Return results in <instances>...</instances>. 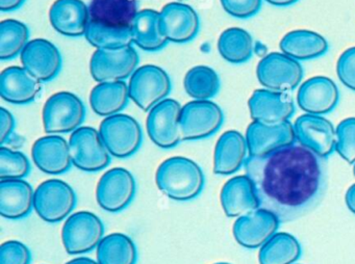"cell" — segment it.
<instances>
[{"label": "cell", "instance_id": "obj_7", "mask_svg": "<svg viewBox=\"0 0 355 264\" xmlns=\"http://www.w3.org/2000/svg\"><path fill=\"white\" fill-rule=\"evenodd\" d=\"M171 79L161 67L145 64L135 71L128 89L130 99L144 112H150L171 91Z\"/></svg>", "mask_w": 355, "mask_h": 264}, {"label": "cell", "instance_id": "obj_25", "mask_svg": "<svg viewBox=\"0 0 355 264\" xmlns=\"http://www.w3.org/2000/svg\"><path fill=\"white\" fill-rule=\"evenodd\" d=\"M249 157L246 137L236 130L226 131L218 139L214 153V173L217 175L234 174Z\"/></svg>", "mask_w": 355, "mask_h": 264}, {"label": "cell", "instance_id": "obj_30", "mask_svg": "<svg viewBox=\"0 0 355 264\" xmlns=\"http://www.w3.org/2000/svg\"><path fill=\"white\" fill-rule=\"evenodd\" d=\"M130 99V89L125 81L99 82L91 91L90 105L95 114L107 118L120 114Z\"/></svg>", "mask_w": 355, "mask_h": 264}, {"label": "cell", "instance_id": "obj_19", "mask_svg": "<svg viewBox=\"0 0 355 264\" xmlns=\"http://www.w3.org/2000/svg\"><path fill=\"white\" fill-rule=\"evenodd\" d=\"M249 156L267 155L276 150L296 143L294 124L288 121L280 125L261 124L253 121L246 131Z\"/></svg>", "mask_w": 355, "mask_h": 264}, {"label": "cell", "instance_id": "obj_3", "mask_svg": "<svg viewBox=\"0 0 355 264\" xmlns=\"http://www.w3.org/2000/svg\"><path fill=\"white\" fill-rule=\"evenodd\" d=\"M84 102L70 91L51 96L43 108V125L49 134H64L76 131L86 118Z\"/></svg>", "mask_w": 355, "mask_h": 264}, {"label": "cell", "instance_id": "obj_2", "mask_svg": "<svg viewBox=\"0 0 355 264\" xmlns=\"http://www.w3.org/2000/svg\"><path fill=\"white\" fill-rule=\"evenodd\" d=\"M155 182L159 191L174 201L186 202L198 197L205 178L200 166L190 158L175 156L159 166Z\"/></svg>", "mask_w": 355, "mask_h": 264}, {"label": "cell", "instance_id": "obj_22", "mask_svg": "<svg viewBox=\"0 0 355 264\" xmlns=\"http://www.w3.org/2000/svg\"><path fill=\"white\" fill-rule=\"evenodd\" d=\"M53 28L65 37L86 35L90 24V10L83 0H57L49 10Z\"/></svg>", "mask_w": 355, "mask_h": 264}, {"label": "cell", "instance_id": "obj_13", "mask_svg": "<svg viewBox=\"0 0 355 264\" xmlns=\"http://www.w3.org/2000/svg\"><path fill=\"white\" fill-rule=\"evenodd\" d=\"M296 141L322 158L331 155L336 147V129L327 118L305 114L294 123Z\"/></svg>", "mask_w": 355, "mask_h": 264}, {"label": "cell", "instance_id": "obj_37", "mask_svg": "<svg viewBox=\"0 0 355 264\" xmlns=\"http://www.w3.org/2000/svg\"><path fill=\"white\" fill-rule=\"evenodd\" d=\"M31 172V162L20 151L0 148V180L24 179Z\"/></svg>", "mask_w": 355, "mask_h": 264}, {"label": "cell", "instance_id": "obj_15", "mask_svg": "<svg viewBox=\"0 0 355 264\" xmlns=\"http://www.w3.org/2000/svg\"><path fill=\"white\" fill-rule=\"evenodd\" d=\"M280 220L270 210L259 208L236 218L234 236L236 243L246 249L263 247L279 228Z\"/></svg>", "mask_w": 355, "mask_h": 264}, {"label": "cell", "instance_id": "obj_18", "mask_svg": "<svg viewBox=\"0 0 355 264\" xmlns=\"http://www.w3.org/2000/svg\"><path fill=\"white\" fill-rule=\"evenodd\" d=\"M161 29L168 42L184 44L192 41L199 33L200 20L192 6L170 2L161 12Z\"/></svg>", "mask_w": 355, "mask_h": 264}, {"label": "cell", "instance_id": "obj_16", "mask_svg": "<svg viewBox=\"0 0 355 264\" xmlns=\"http://www.w3.org/2000/svg\"><path fill=\"white\" fill-rule=\"evenodd\" d=\"M20 56L24 68L40 82H49L55 79L63 66L59 48L49 39H32Z\"/></svg>", "mask_w": 355, "mask_h": 264}, {"label": "cell", "instance_id": "obj_31", "mask_svg": "<svg viewBox=\"0 0 355 264\" xmlns=\"http://www.w3.org/2000/svg\"><path fill=\"white\" fill-rule=\"evenodd\" d=\"M138 251L134 240L123 233H112L103 237L97 247L99 264H136Z\"/></svg>", "mask_w": 355, "mask_h": 264}, {"label": "cell", "instance_id": "obj_21", "mask_svg": "<svg viewBox=\"0 0 355 264\" xmlns=\"http://www.w3.org/2000/svg\"><path fill=\"white\" fill-rule=\"evenodd\" d=\"M32 156L37 168L45 174H65L73 164L69 141L59 134L37 139L32 148Z\"/></svg>", "mask_w": 355, "mask_h": 264}, {"label": "cell", "instance_id": "obj_24", "mask_svg": "<svg viewBox=\"0 0 355 264\" xmlns=\"http://www.w3.org/2000/svg\"><path fill=\"white\" fill-rule=\"evenodd\" d=\"M220 199L228 218H240L259 208L254 185L247 175L230 179L222 188Z\"/></svg>", "mask_w": 355, "mask_h": 264}, {"label": "cell", "instance_id": "obj_41", "mask_svg": "<svg viewBox=\"0 0 355 264\" xmlns=\"http://www.w3.org/2000/svg\"><path fill=\"white\" fill-rule=\"evenodd\" d=\"M336 72L343 85L355 91V47L349 48L340 56Z\"/></svg>", "mask_w": 355, "mask_h": 264}, {"label": "cell", "instance_id": "obj_33", "mask_svg": "<svg viewBox=\"0 0 355 264\" xmlns=\"http://www.w3.org/2000/svg\"><path fill=\"white\" fill-rule=\"evenodd\" d=\"M253 39L248 31L239 27L226 29L220 35L218 50L232 64H244L252 58Z\"/></svg>", "mask_w": 355, "mask_h": 264}, {"label": "cell", "instance_id": "obj_11", "mask_svg": "<svg viewBox=\"0 0 355 264\" xmlns=\"http://www.w3.org/2000/svg\"><path fill=\"white\" fill-rule=\"evenodd\" d=\"M182 108L180 102L167 98L148 112L147 132L157 147L172 149L184 141L180 128Z\"/></svg>", "mask_w": 355, "mask_h": 264}, {"label": "cell", "instance_id": "obj_48", "mask_svg": "<svg viewBox=\"0 0 355 264\" xmlns=\"http://www.w3.org/2000/svg\"><path fill=\"white\" fill-rule=\"evenodd\" d=\"M353 174H354V176H355V164H354V168H353Z\"/></svg>", "mask_w": 355, "mask_h": 264}, {"label": "cell", "instance_id": "obj_39", "mask_svg": "<svg viewBox=\"0 0 355 264\" xmlns=\"http://www.w3.org/2000/svg\"><path fill=\"white\" fill-rule=\"evenodd\" d=\"M32 253L21 241H6L0 247V264H30Z\"/></svg>", "mask_w": 355, "mask_h": 264}, {"label": "cell", "instance_id": "obj_1", "mask_svg": "<svg viewBox=\"0 0 355 264\" xmlns=\"http://www.w3.org/2000/svg\"><path fill=\"white\" fill-rule=\"evenodd\" d=\"M244 168L254 185L259 208L273 212L280 222L311 211L327 188L325 158L300 143L261 157L249 156Z\"/></svg>", "mask_w": 355, "mask_h": 264}, {"label": "cell", "instance_id": "obj_6", "mask_svg": "<svg viewBox=\"0 0 355 264\" xmlns=\"http://www.w3.org/2000/svg\"><path fill=\"white\" fill-rule=\"evenodd\" d=\"M103 237V220L90 211L71 214L62 230L64 247L70 255H82L97 249Z\"/></svg>", "mask_w": 355, "mask_h": 264}, {"label": "cell", "instance_id": "obj_47", "mask_svg": "<svg viewBox=\"0 0 355 264\" xmlns=\"http://www.w3.org/2000/svg\"><path fill=\"white\" fill-rule=\"evenodd\" d=\"M215 264H230V263H226V262H219V263H215Z\"/></svg>", "mask_w": 355, "mask_h": 264}, {"label": "cell", "instance_id": "obj_29", "mask_svg": "<svg viewBox=\"0 0 355 264\" xmlns=\"http://www.w3.org/2000/svg\"><path fill=\"white\" fill-rule=\"evenodd\" d=\"M282 53L294 60H309L321 58L329 49L328 42L315 31L298 29L286 33L280 41Z\"/></svg>", "mask_w": 355, "mask_h": 264}, {"label": "cell", "instance_id": "obj_17", "mask_svg": "<svg viewBox=\"0 0 355 264\" xmlns=\"http://www.w3.org/2000/svg\"><path fill=\"white\" fill-rule=\"evenodd\" d=\"M248 105L253 121L270 126L288 122L295 112V102L290 95L267 89L254 91Z\"/></svg>", "mask_w": 355, "mask_h": 264}, {"label": "cell", "instance_id": "obj_46", "mask_svg": "<svg viewBox=\"0 0 355 264\" xmlns=\"http://www.w3.org/2000/svg\"><path fill=\"white\" fill-rule=\"evenodd\" d=\"M66 264H99L98 261L91 259V258L87 257H78L74 259L70 260Z\"/></svg>", "mask_w": 355, "mask_h": 264}, {"label": "cell", "instance_id": "obj_44", "mask_svg": "<svg viewBox=\"0 0 355 264\" xmlns=\"http://www.w3.org/2000/svg\"><path fill=\"white\" fill-rule=\"evenodd\" d=\"M345 201H346V205L349 210L355 214V183L351 185L348 191H347Z\"/></svg>", "mask_w": 355, "mask_h": 264}, {"label": "cell", "instance_id": "obj_42", "mask_svg": "<svg viewBox=\"0 0 355 264\" xmlns=\"http://www.w3.org/2000/svg\"><path fill=\"white\" fill-rule=\"evenodd\" d=\"M15 125L13 114L5 107H0V143L1 145L9 141L15 129Z\"/></svg>", "mask_w": 355, "mask_h": 264}, {"label": "cell", "instance_id": "obj_45", "mask_svg": "<svg viewBox=\"0 0 355 264\" xmlns=\"http://www.w3.org/2000/svg\"><path fill=\"white\" fill-rule=\"evenodd\" d=\"M268 3L272 4L274 6H279V8H284V6H292L296 3L299 0H265Z\"/></svg>", "mask_w": 355, "mask_h": 264}, {"label": "cell", "instance_id": "obj_5", "mask_svg": "<svg viewBox=\"0 0 355 264\" xmlns=\"http://www.w3.org/2000/svg\"><path fill=\"white\" fill-rule=\"evenodd\" d=\"M99 133L114 157H130L142 146V128L138 121L128 114L107 116L101 122Z\"/></svg>", "mask_w": 355, "mask_h": 264}, {"label": "cell", "instance_id": "obj_23", "mask_svg": "<svg viewBox=\"0 0 355 264\" xmlns=\"http://www.w3.org/2000/svg\"><path fill=\"white\" fill-rule=\"evenodd\" d=\"M41 93V82L24 67H9L0 74V96L16 105L32 103Z\"/></svg>", "mask_w": 355, "mask_h": 264}, {"label": "cell", "instance_id": "obj_20", "mask_svg": "<svg viewBox=\"0 0 355 264\" xmlns=\"http://www.w3.org/2000/svg\"><path fill=\"white\" fill-rule=\"evenodd\" d=\"M340 91L328 77L317 76L304 81L297 94V103L305 114L324 116L338 106Z\"/></svg>", "mask_w": 355, "mask_h": 264}, {"label": "cell", "instance_id": "obj_35", "mask_svg": "<svg viewBox=\"0 0 355 264\" xmlns=\"http://www.w3.org/2000/svg\"><path fill=\"white\" fill-rule=\"evenodd\" d=\"M30 42V29L20 21L9 20L0 23V60H14L22 53Z\"/></svg>", "mask_w": 355, "mask_h": 264}, {"label": "cell", "instance_id": "obj_32", "mask_svg": "<svg viewBox=\"0 0 355 264\" xmlns=\"http://www.w3.org/2000/svg\"><path fill=\"white\" fill-rule=\"evenodd\" d=\"M298 239L288 233H275L259 249V264H294L300 258Z\"/></svg>", "mask_w": 355, "mask_h": 264}, {"label": "cell", "instance_id": "obj_26", "mask_svg": "<svg viewBox=\"0 0 355 264\" xmlns=\"http://www.w3.org/2000/svg\"><path fill=\"white\" fill-rule=\"evenodd\" d=\"M35 191L24 179L0 180V214L8 220L26 218L34 208Z\"/></svg>", "mask_w": 355, "mask_h": 264}, {"label": "cell", "instance_id": "obj_4", "mask_svg": "<svg viewBox=\"0 0 355 264\" xmlns=\"http://www.w3.org/2000/svg\"><path fill=\"white\" fill-rule=\"evenodd\" d=\"M76 193L67 182L51 179L41 183L35 191L34 209L49 224L69 218L76 206Z\"/></svg>", "mask_w": 355, "mask_h": 264}, {"label": "cell", "instance_id": "obj_34", "mask_svg": "<svg viewBox=\"0 0 355 264\" xmlns=\"http://www.w3.org/2000/svg\"><path fill=\"white\" fill-rule=\"evenodd\" d=\"M184 89L195 100H211L221 87L219 75L207 66L190 69L184 79Z\"/></svg>", "mask_w": 355, "mask_h": 264}, {"label": "cell", "instance_id": "obj_38", "mask_svg": "<svg viewBox=\"0 0 355 264\" xmlns=\"http://www.w3.org/2000/svg\"><path fill=\"white\" fill-rule=\"evenodd\" d=\"M336 151L349 164H355V118L343 120L336 128Z\"/></svg>", "mask_w": 355, "mask_h": 264}, {"label": "cell", "instance_id": "obj_49", "mask_svg": "<svg viewBox=\"0 0 355 264\" xmlns=\"http://www.w3.org/2000/svg\"><path fill=\"white\" fill-rule=\"evenodd\" d=\"M178 1H184V0H178Z\"/></svg>", "mask_w": 355, "mask_h": 264}, {"label": "cell", "instance_id": "obj_10", "mask_svg": "<svg viewBox=\"0 0 355 264\" xmlns=\"http://www.w3.org/2000/svg\"><path fill=\"white\" fill-rule=\"evenodd\" d=\"M72 161L84 172H99L111 164L112 155L101 137L92 127H80L69 139Z\"/></svg>", "mask_w": 355, "mask_h": 264}, {"label": "cell", "instance_id": "obj_12", "mask_svg": "<svg viewBox=\"0 0 355 264\" xmlns=\"http://www.w3.org/2000/svg\"><path fill=\"white\" fill-rule=\"evenodd\" d=\"M136 189V180L130 170L111 168L103 175L97 185V203L105 211H122L132 203Z\"/></svg>", "mask_w": 355, "mask_h": 264}, {"label": "cell", "instance_id": "obj_14", "mask_svg": "<svg viewBox=\"0 0 355 264\" xmlns=\"http://www.w3.org/2000/svg\"><path fill=\"white\" fill-rule=\"evenodd\" d=\"M139 54L134 47L118 51L96 50L90 60V72L98 82L124 81L138 69Z\"/></svg>", "mask_w": 355, "mask_h": 264}, {"label": "cell", "instance_id": "obj_27", "mask_svg": "<svg viewBox=\"0 0 355 264\" xmlns=\"http://www.w3.org/2000/svg\"><path fill=\"white\" fill-rule=\"evenodd\" d=\"M140 0H91V22L110 28H130L140 10Z\"/></svg>", "mask_w": 355, "mask_h": 264}, {"label": "cell", "instance_id": "obj_36", "mask_svg": "<svg viewBox=\"0 0 355 264\" xmlns=\"http://www.w3.org/2000/svg\"><path fill=\"white\" fill-rule=\"evenodd\" d=\"M85 37L93 47L105 51H118L132 44L130 28H110L93 22L89 24Z\"/></svg>", "mask_w": 355, "mask_h": 264}, {"label": "cell", "instance_id": "obj_40", "mask_svg": "<svg viewBox=\"0 0 355 264\" xmlns=\"http://www.w3.org/2000/svg\"><path fill=\"white\" fill-rule=\"evenodd\" d=\"M224 10L238 19L255 16L261 8L263 0H220Z\"/></svg>", "mask_w": 355, "mask_h": 264}, {"label": "cell", "instance_id": "obj_28", "mask_svg": "<svg viewBox=\"0 0 355 264\" xmlns=\"http://www.w3.org/2000/svg\"><path fill=\"white\" fill-rule=\"evenodd\" d=\"M159 12L150 8L140 10L130 26L132 44L144 51H159L167 46L168 39L161 29Z\"/></svg>", "mask_w": 355, "mask_h": 264}, {"label": "cell", "instance_id": "obj_8", "mask_svg": "<svg viewBox=\"0 0 355 264\" xmlns=\"http://www.w3.org/2000/svg\"><path fill=\"white\" fill-rule=\"evenodd\" d=\"M223 122V110L211 100H193L182 106L180 128L184 141L207 139L221 128Z\"/></svg>", "mask_w": 355, "mask_h": 264}, {"label": "cell", "instance_id": "obj_43", "mask_svg": "<svg viewBox=\"0 0 355 264\" xmlns=\"http://www.w3.org/2000/svg\"><path fill=\"white\" fill-rule=\"evenodd\" d=\"M26 0H0L1 12H13L24 6Z\"/></svg>", "mask_w": 355, "mask_h": 264}, {"label": "cell", "instance_id": "obj_9", "mask_svg": "<svg viewBox=\"0 0 355 264\" xmlns=\"http://www.w3.org/2000/svg\"><path fill=\"white\" fill-rule=\"evenodd\" d=\"M257 79L270 91L288 93L296 89L303 78V68L298 60L279 52L261 58L257 64Z\"/></svg>", "mask_w": 355, "mask_h": 264}]
</instances>
